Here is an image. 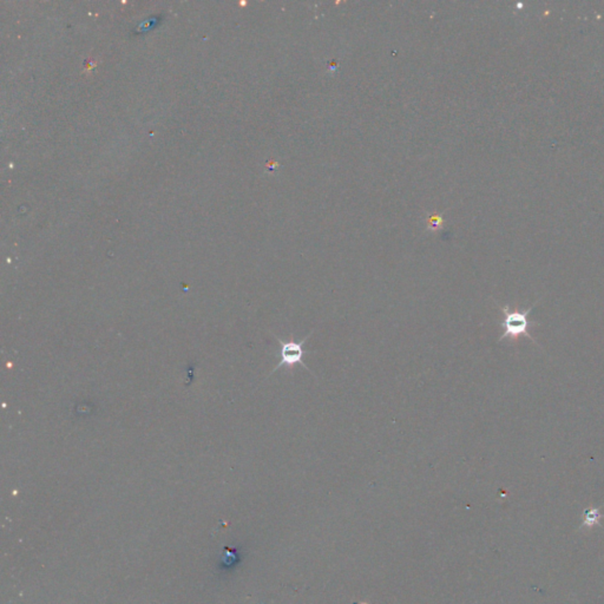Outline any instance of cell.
<instances>
[{
  "label": "cell",
  "mask_w": 604,
  "mask_h": 604,
  "mask_svg": "<svg viewBox=\"0 0 604 604\" xmlns=\"http://www.w3.org/2000/svg\"><path fill=\"white\" fill-rule=\"evenodd\" d=\"M314 330H311V332L307 335L306 338H303L301 341H295V340H289V341H283L282 339H279V338H276L280 344V363L276 365L273 369L272 373H274L275 371H278L279 368L281 367H288V368H293L295 365H301L302 367H305L308 369L309 372H311L309 367L307 366V365L303 363V355H305V349H303V345L306 344V341L309 339L311 334H313ZM271 373V374H272Z\"/></svg>",
  "instance_id": "cell-2"
},
{
  "label": "cell",
  "mask_w": 604,
  "mask_h": 604,
  "mask_svg": "<svg viewBox=\"0 0 604 604\" xmlns=\"http://www.w3.org/2000/svg\"><path fill=\"white\" fill-rule=\"evenodd\" d=\"M602 517H603V514L599 512L598 507H588V509L584 510V512H583L582 528H584V526H587V528H589V529L594 528V526L599 524Z\"/></svg>",
  "instance_id": "cell-3"
},
{
  "label": "cell",
  "mask_w": 604,
  "mask_h": 604,
  "mask_svg": "<svg viewBox=\"0 0 604 604\" xmlns=\"http://www.w3.org/2000/svg\"><path fill=\"white\" fill-rule=\"evenodd\" d=\"M440 226H441L440 217H431V222H430L431 228H440Z\"/></svg>",
  "instance_id": "cell-4"
},
{
  "label": "cell",
  "mask_w": 604,
  "mask_h": 604,
  "mask_svg": "<svg viewBox=\"0 0 604 604\" xmlns=\"http://www.w3.org/2000/svg\"><path fill=\"white\" fill-rule=\"evenodd\" d=\"M533 306L524 311H513L510 310L507 306L502 307L504 313L503 327L505 328V330H504L503 335L499 338V341L504 340L505 338H511V339L516 340L521 335L529 337L531 339V335L529 334V326L531 325V322L529 321L528 317L530 311L532 310Z\"/></svg>",
  "instance_id": "cell-1"
}]
</instances>
